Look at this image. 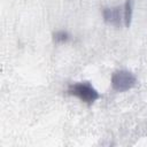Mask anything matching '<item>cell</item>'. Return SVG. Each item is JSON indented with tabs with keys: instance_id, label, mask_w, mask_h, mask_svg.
<instances>
[{
	"instance_id": "6da1fadb",
	"label": "cell",
	"mask_w": 147,
	"mask_h": 147,
	"mask_svg": "<svg viewBox=\"0 0 147 147\" xmlns=\"http://www.w3.org/2000/svg\"><path fill=\"white\" fill-rule=\"evenodd\" d=\"M69 94L77 96L79 100H82L85 103H93L100 98L99 92L88 83V82H80L71 84L68 88Z\"/></svg>"
},
{
	"instance_id": "7a4b0ae2",
	"label": "cell",
	"mask_w": 147,
	"mask_h": 147,
	"mask_svg": "<svg viewBox=\"0 0 147 147\" xmlns=\"http://www.w3.org/2000/svg\"><path fill=\"white\" fill-rule=\"evenodd\" d=\"M137 83L134 75L127 70H117L111 76V86L117 92H126Z\"/></svg>"
},
{
	"instance_id": "3957f363",
	"label": "cell",
	"mask_w": 147,
	"mask_h": 147,
	"mask_svg": "<svg viewBox=\"0 0 147 147\" xmlns=\"http://www.w3.org/2000/svg\"><path fill=\"white\" fill-rule=\"evenodd\" d=\"M103 20L106 23L119 26L124 22V8L122 7H107L102 10Z\"/></svg>"
},
{
	"instance_id": "277c9868",
	"label": "cell",
	"mask_w": 147,
	"mask_h": 147,
	"mask_svg": "<svg viewBox=\"0 0 147 147\" xmlns=\"http://www.w3.org/2000/svg\"><path fill=\"white\" fill-rule=\"evenodd\" d=\"M133 6H134V0H126L124 3V25L130 26L131 21H132V14H133Z\"/></svg>"
},
{
	"instance_id": "5b68a950",
	"label": "cell",
	"mask_w": 147,
	"mask_h": 147,
	"mask_svg": "<svg viewBox=\"0 0 147 147\" xmlns=\"http://www.w3.org/2000/svg\"><path fill=\"white\" fill-rule=\"evenodd\" d=\"M53 39L55 42H67L69 39H70V34L67 32V31H56L54 34H53Z\"/></svg>"
}]
</instances>
